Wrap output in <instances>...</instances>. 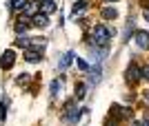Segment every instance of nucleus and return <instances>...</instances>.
Returning <instances> with one entry per match:
<instances>
[{"instance_id":"13","label":"nucleus","mask_w":149,"mask_h":126,"mask_svg":"<svg viewBox=\"0 0 149 126\" xmlns=\"http://www.w3.org/2000/svg\"><path fill=\"white\" fill-rule=\"evenodd\" d=\"M33 25H36V27H47V25H49V16H45V13L33 16Z\"/></svg>"},{"instance_id":"10","label":"nucleus","mask_w":149,"mask_h":126,"mask_svg":"<svg viewBox=\"0 0 149 126\" xmlns=\"http://www.w3.org/2000/svg\"><path fill=\"white\" fill-rule=\"evenodd\" d=\"M25 60H27V62H38V60H42V51H38V49H25Z\"/></svg>"},{"instance_id":"19","label":"nucleus","mask_w":149,"mask_h":126,"mask_svg":"<svg viewBox=\"0 0 149 126\" xmlns=\"http://www.w3.org/2000/svg\"><path fill=\"white\" fill-rule=\"evenodd\" d=\"M140 75H143L145 80H149V64H147V66H143V71H140Z\"/></svg>"},{"instance_id":"2","label":"nucleus","mask_w":149,"mask_h":126,"mask_svg":"<svg viewBox=\"0 0 149 126\" xmlns=\"http://www.w3.org/2000/svg\"><path fill=\"white\" fill-rule=\"evenodd\" d=\"M78 115H80V108H78V102L76 100H69L62 108V120L65 124H76L78 122Z\"/></svg>"},{"instance_id":"3","label":"nucleus","mask_w":149,"mask_h":126,"mask_svg":"<svg viewBox=\"0 0 149 126\" xmlns=\"http://www.w3.org/2000/svg\"><path fill=\"white\" fill-rule=\"evenodd\" d=\"M38 9H40V0H27L25 7H22V16L25 18H33V16H38Z\"/></svg>"},{"instance_id":"6","label":"nucleus","mask_w":149,"mask_h":126,"mask_svg":"<svg viewBox=\"0 0 149 126\" xmlns=\"http://www.w3.org/2000/svg\"><path fill=\"white\" fill-rule=\"evenodd\" d=\"M85 11H87V2H85V0H80V2H76L74 9H71V18H74V20L82 18V16H85Z\"/></svg>"},{"instance_id":"8","label":"nucleus","mask_w":149,"mask_h":126,"mask_svg":"<svg viewBox=\"0 0 149 126\" xmlns=\"http://www.w3.org/2000/svg\"><path fill=\"white\" fill-rule=\"evenodd\" d=\"M56 2L54 0H40V13H45V16H49V13H56Z\"/></svg>"},{"instance_id":"9","label":"nucleus","mask_w":149,"mask_h":126,"mask_svg":"<svg viewBox=\"0 0 149 126\" xmlns=\"http://www.w3.org/2000/svg\"><path fill=\"white\" fill-rule=\"evenodd\" d=\"M136 42L140 49H149V31H136Z\"/></svg>"},{"instance_id":"4","label":"nucleus","mask_w":149,"mask_h":126,"mask_svg":"<svg viewBox=\"0 0 149 126\" xmlns=\"http://www.w3.org/2000/svg\"><path fill=\"white\" fill-rule=\"evenodd\" d=\"M140 77H143V75H140V66H136V64H131L129 69L125 71V80H127V82H131V84L138 82Z\"/></svg>"},{"instance_id":"12","label":"nucleus","mask_w":149,"mask_h":126,"mask_svg":"<svg viewBox=\"0 0 149 126\" xmlns=\"http://www.w3.org/2000/svg\"><path fill=\"white\" fill-rule=\"evenodd\" d=\"M100 16H102L105 20H116V18H118V11H116L113 7H105V9L100 11Z\"/></svg>"},{"instance_id":"24","label":"nucleus","mask_w":149,"mask_h":126,"mask_svg":"<svg viewBox=\"0 0 149 126\" xmlns=\"http://www.w3.org/2000/svg\"><path fill=\"white\" fill-rule=\"evenodd\" d=\"M143 126H149V120H145V122H143Z\"/></svg>"},{"instance_id":"25","label":"nucleus","mask_w":149,"mask_h":126,"mask_svg":"<svg viewBox=\"0 0 149 126\" xmlns=\"http://www.w3.org/2000/svg\"><path fill=\"white\" fill-rule=\"evenodd\" d=\"M107 2H116V0H107Z\"/></svg>"},{"instance_id":"14","label":"nucleus","mask_w":149,"mask_h":126,"mask_svg":"<svg viewBox=\"0 0 149 126\" xmlns=\"http://www.w3.org/2000/svg\"><path fill=\"white\" fill-rule=\"evenodd\" d=\"M27 27H29L27 18H25V16H20V18H18V25H16V33H20V36H22V33L27 31Z\"/></svg>"},{"instance_id":"15","label":"nucleus","mask_w":149,"mask_h":126,"mask_svg":"<svg viewBox=\"0 0 149 126\" xmlns=\"http://www.w3.org/2000/svg\"><path fill=\"white\" fill-rule=\"evenodd\" d=\"M62 82H65V77H62V75H60V80H54V82H51V95H54V97H56L58 91L62 88Z\"/></svg>"},{"instance_id":"21","label":"nucleus","mask_w":149,"mask_h":126,"mask_svg":"<svg viewBox=\"0 0 149 126\" xmlns=\"http://www.w3.org/2000/svg\"><path fill=\"white\" fill-rule=\"evenodd\" d=\"M145 20H147V22H149V9H147V11H145Z\"/></svg>"},{"instance_id":"5","label":"nucleus","mask_w":149,"mask_h":126,"mask_svg":"<svg viewBox=\"0 0 149 126\" xmlns=\"http://www.w3.org/2000/svg\"><path fill=\"white\" fill-rule=\"evenodd\" d=\"M13 60H16V53H13L11 49H7L5 53H2V58H0V66H2V69H11Z\"/></svg>"},{"instance_id":"17","label":"nucleus","mask_w":149,"mask_h":126,"mask_svg":"<svg viewBox=\"0 0 149 126\" xmlns=\"http://www.w3.org/2000/svg\"><path fill=\"white\" fill-rule=\"evenodd\" d=\"M25 2H27V0H11V9H13V11H22Z\"/></svg>"},{"instance_id":"11","label":"nucleus","mask_w":149,"mask_h":126,"mask_svg":"<svg viewBox=\"0 0 149 126\" xmlns=\"http://www.w3.org/2000/svg\"><path fill=\"white\" fill-rule=\"evenodd\" d=\"M45 47H47V40H45V38H40V36H36V38H29V49L42 51Z\"/></svg>"},{"instance_id":"7","label":"nucleus","mask_w":149,"mask_h":126,"mask_svg":"<svg viewBox=\"0 0 149 126\" xmlns=\"http://www.w3.org/2000/svg\"><path fill=\"white\" fill-rule=\"evenodd\" d=\"M71 60H74V53H71V51H65V53H62L60 58H58V69L60 71H65L69 66V64H71Z\"/></svg>"},{"instance_id":"1","label":"nucleus","mask_w":149,"mask_h":126,"mask_svg":"<svg viewBox=\"0 0 149 126\" xmlns=\"http://www.w3.org/2000/svg\"><path fill=\"white\" fill-rule=\"evenodd\" d=\"M109 38H111V29H107V27H102V25L93 27L91 33H89V42H91L93 47H107V44H109Z\"/></svg>"},{"instance_id":"22","label":"nucleus","mask_w":149,"mask_h":126,"mask_svg":"<svg viewBox=\"0 0 149 126\" xmlns=\"http://www.w3.org/2000/svg\"><path fill=\"white\" fill-rule=\"evenodd\" d=\"M131 126H143V122H134V124H131Z\"/></svg>"},{"instance_id":"18","label":"nucleus","mask_w":149,"mask_h":126,"mask_svg":"<svg viewBox=\"0 0 149 126\" xmlns=\"http://www.w3.org/2000/svg\"><path fill=\"white\" fill-rule=\"evenodd\" d=\"M76 66H78L80 71H89V69H91V66L87 64V60H82V58H78V60H76Z\"/></svg>"},{"instance_id":"20","label":"nucleus","mask_w":149,"mask_h":126,"mask_svg":"<svg viewBox=\"0 0 149 126\" xmlns=\"http://www.w3.org/2000/svg\"><path fill=\"white\" fill-rule=\"evenodd\" d=\"M29 82V75H18V84H27Z\"/></svg>"},{"instance_id":"23","label":"nucleus","mask_w":149,"mask_h":126,"mask_svg":"<svg viewBox=\"0 0 149 126\" xmlns=\"http://www.w3.org/2000/svg\"><path fill=\"white\" fill-rule=\"evenodd\" d=\"M107 126H116V122H107Z\"/></svg>"},{"instance_id":"16","label":"nucleus","mask_w":149,"mask_h":126,"mask_svg":"<svg viewBox=\"0 0 149 126\" xmlns=\"http://www.w3.org/2000/svg\"><path fill=\"white\" fill-rule=\"evenodd\" d=\"M85 91H87V88H85V82H78V84H76V88H74L76 100H82V97H85Z\"/></svg>"}]
</instances>
